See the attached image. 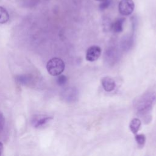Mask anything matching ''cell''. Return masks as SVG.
Listing matches in <instances>:
<instances>
[{
  "label": "cell",
  "mask_w": 156,
  "mask_h": 156,
  "mask_svg": "<svg viewBox=\"0 0 156 156\" xmlns=\"http://www.w3.org/2000/svg\"><path fill=\"white\" fill-rule=\"evenodd\" d=\"M156 101V94L153 92L146 93L140 96L135 103V108L139 116L145 117L151 110Z\"/></svg>",
  "instance_id": "1"
},
{
  "label": "cell",
  "mask_w": 156,
  "mask_h": 156,
  "mask_svg": "<svg viewBox=\"0 0 156 156\" xmlns=\"http://www.w3.org/2000/svg\"><path fill=\"white\" fill-rule=\"evenodd\" d=\"M48 73L54 76L60 75L65 69V63L60 58L54 57L50 59L46 65Z\"/></svg>",
  "instance_id": "2"
},
{
  "label": "cell",
  "mask_w": 156,
  "mask_h": 156,
  "mask_svg": "<svg viewBox=\"0 0 156 156\" xmlns=\"http://www.w3.org/2000/svg\"><path fill=\"white\" fill-rule=\"evenodd\" d=\"M134 7V2L132 0H121L119 3L118 9L121 15L127 16L133 12Z\"/></svg>",
  "instance_id": "3"
},
{
  "label": "cell",
  "mask_w": 156,
  "mask_h": 156,
  "mask_svg": "<svg viewBox=\"0 0 156 156\" xmlns=\"http://www.w3.org/2000/svg\"><path fill=\"white\" fill-rule=\"evenodd\" d=\"M101 54V49L98 46H92L90 47L86 53V59L90 62L96 60Z\"/></svg>",
  "instance_id": "4"
},
{
  "label": "cell",
  "mask_w": 156,
  "mask_h": 156,
  "mask_svg": "<svg viewBox=\"0 0 156 156\" xmlns=\"http://www.w3.org/2000/svg\"><path fill=\"white\" fill-rule=\"evenodd\" d=\"M52 118L51 116H46V115H38L34 116L31 121L32 124L34 127H39L44 126L46 123L50 121Z\"/></svg>",
  "instance_id": "5"
},
{
  "label": "cell",
  "mask_w": 156,
  "mask_h": 156,
  "mask_svg": "<svg viewBox=\"0 0 156 156\" xmlns=\"http://www.w3.org/2000/svg\"><path fill=\"white\" fill-rule=\"evenodd\" d=\"M78 97V92L75 88H68L63 93V98L68 102H75Z\"/></svg>",
  "instance_id": "6"
},
{
  "label": "cell",
  "mask_w": 156,
  "mask_h": 156,
  "mask_svg": "<svg viewBox=\"0 0 156 156\" xmlns=\"http://www.w3.org/2000/svg\"><path fill=\"white\" fill-rule=\"evenodd\" d=\"M101 83L104 89L107 92L113 91L116 86L115 80L109 76H105L103 77L101 80Z\"/></svg>",
  "instance_id": "7"
},
{
  "label": "cell",
  "mask_w": 156,
  "mask_h": 156,
  "mask_svg": "<svg viewBox=\"0 0 156 156\" xmlns=\"http://www.w3.org/2000/svg\"><path fill=\"white\" fill-rule=\"evenodd\" d=\"M16 82L22 85H28L32 81V77L29 74H21L15 77Z\"/></svg>",
  "instance_id": "8"
},
{
  "label": "cell",
  "mask_w": 156,
  "mask_h": 156,
  "mask_svg": "<svg viewBox=\"0 0 156 156\" xmlns=\"http://www.w3.org/2000/svg\"><path fill=\"white\" fill-rule=\"evenodd\" d=\"M141 124V122L138 118H133L129 124V128L131 132L134 134L136 133L140 128Z\"/></svg>",
  "instance_id": "9"
},
{
  "label": "cell",
  "mask_w": 156,
  "mask_h": 156,
  "mask_svg": "<svg viewBox=\"0 0 156 156\" xmlns=\"http://www.w3.org/2000/svg\"><path fill=\"white\" fill-rule=\"evenodd\" d=\"M124 20L125 19L123 18H119L113 23L112 28L114 32L119 33L122 31V24Z\"/></svg>",
  "instance_id": "10"
},
{
  "label": "cell",
  "mask_w": 156,
  "mask_h": 156,
  "mask_svg": "<svg viewBox=\"0 0 156 156\" xmlns=\"http://www.w3.org/2000/svg\"><path fill=\"white\" fill-rule=\"evenodd\" d=\"M9 15L7 10L0 6V24H4L9 21Z\"/></svg>",
  "instance_id": "11"
},
{
  "label": "cell",
  "mask_w": 156,
  "mask_h": 156,
  "mask_svg": "<svg viewBox=\"0 0 156 156\" xmlns=\"http://www.w3.org/2000/svg\"><path fill=\"white\" fill-rule=\"evenodd\" d=\"M135 139L140 146H143L146 142V137L143 134H138L135 136Z\"/></svg>",
  "instance_id": "12"
},
{
  "label": "cell",
  "mask_w": 156,
  "mask_h": 156,
  "mask_svg": "<svg viewBox=\"0 0 156 156\" xmlns=\"http://www.w3.org/2000/svg\"><path fill=\"white\" fill-rule=\"evenodd\" d=\"M40 0H23V5L26 7H33L38 4Z\"/></svg>",
  "instance_id": "13"
},
{
  "label": "cell",
  "mask_w": 156,
  "mask_h": 156,
  "mask_svg": "<svg viewBox=\"0 0 156 156\" xmlns=\"http://www.w3.org/2000/svg\"><path fill=\"white\" fill-rule=\"evenodd\" d=\"M67 82V77L65 75L60 74L57 78V83L58 85H63Z\"/></svg>",
  "instance_id": "14"
},
{
  "label": "cell",
  "mask_w": 156,
  "mask_h": 156,
  "mask_svg": "<svg viewBox=\"0 0 156 156\" xmlns=\"http://www.w3.org/2000/svg\"><path fill=\"white\" fill-rule=\"evenodd\" d=\"M110 3H111L110 0H107V1H103L100 4L99 9L101 10H104V9H107V7H108V6L110 5Z\"/></svg>",
  "instance_id": "15"
},
{
  "label": "cell",
  "mask_w": 156,
  "mask_h": 156,
  "mask_svg": "<svg viewBox=\"0 0 156 156\" xmlns=\"http://www.w3.org/2000/svg\"><path fill=\"white\" fill-rule=\"evenodd\" d=\"M5 124V118L3 114L0 112V132L2 130Z\"/></svg>",
  "instance_id": "16"
},
{
  "label": "cell",
  "mask_w": 156,
  "mask_h": 156,
  "mask_svg": "<svg viewBox=\"0 0 156 156\" xmlns=\"http://www.w3.org/2000/svg\"><path fill=\"white\" fill-rule=\"evenodd\" d=\"M2 149H3V144L1 142H0V156H1V153L2 152Z\"/></svg>",
  "instance_id": "17"
},
{
  "label": "cell",
  "mask_w": 156,
  "mask_h": 156,
  "mask_svg": "<svg viewBox=\"0 0 156 156\" xmlns=\"http://www.w3.org/2000/svg\"><path fill=\"white\" fill-rule=\"evenodd\" d=\"M98 1H100V2H103V1H107V0H96Z\"/></svg>",
  "instance_id": "18"
}]
</instances>
